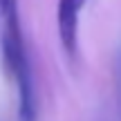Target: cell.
Wrapping results in <instances>:
<instances>
[{
  "instance_id": "obj_1",
  "label": "cell",
  "mask_w": 121,
  "mask_h": 121,
  "mask_svg": "<svg viewBox=\"0 0 121 121\" xmlns=\"http://www.w3.org/2000/svg\"><path fill=\"white\" fill-rule=\"evenodd\" d=\"M83 4H85V0H58L56 7L58 38L69 56H74L78 47V11Z\"/></svg>"
},
{
  "instance_id": "obj_2",
  "label": "cell",
  "mask_w": 121,
  "mask_h": 121,
  "mask_svg": "<svg viewBox=\"0 0 121 121\" xmlns=\"http://www.w3.org/2000/svg\"><path fill=\"white\" fill-rule=\"evenodd\" d=\"M114 83H117V101H119V110H121V52L114 63Z\"/></svg>"
},
{
  "instance_id": "obj_3",
  "label": "cell",
  "mask_w": 121,
  "mask_h": 121,
  "mask_svg": "<svg viewBox=\"0 0 121 121\" xmlns=\"http://www.w3.org/2000/svg\"><path fill=\"white\" fill-rule=\"evenodd\" d=\"M13 2V0H0V9H2V11H4V9H7L9 7V4H11Z\"/></svg>"
}]
</instances>
